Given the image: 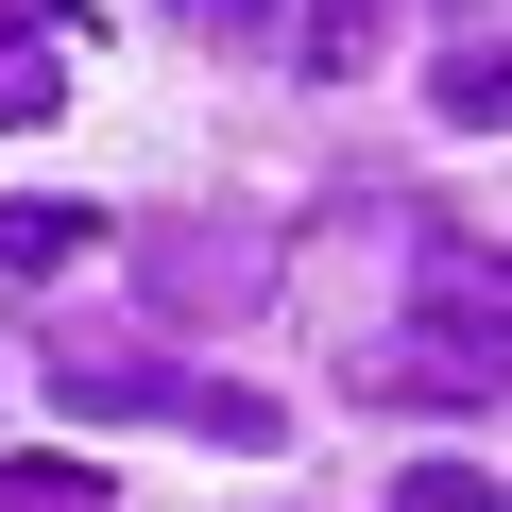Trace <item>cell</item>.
Returning a JSON list of instances; mask_svg holds the SVG:
<instances>
[{"mask_svg":"<svg viewBox=\"0 0 512 512\" xmlns=\"http://www.w3.org/2000/svg\"><path fill=\"white\" fill-rule=\"evenodd\" d=\"M52 103H69V69L35 52V18H0V137H35Z\"/></svg>","mask_w":512,"mask_h":512,"instance_id":"2","label":"cell"},{"mask_svg":"<svg viewBox=\"0 0 512 512\" xmlns=\"http://www.w3.org/2000/svg\"><path fill=\"white\" fill-rule=\"evenodd\" d=\"M376 18H393V0H308V69H359V52H376Z\"/></svg>","mask_w":512,"mask_h":512,"instance_id":"5","label":"cell"},{"mask_svg":"<svg viewBox=\"0 0 512 512\" xmlns=\"http://www.w3.org/2000/svg\"><path fill=\"white\" fill-rule=\"evenodd\" d=\"M0 18H35V35H86V0H0Z\"/></svg>","mask_w":512,"mask_h":512,"instance_id":"9","label":"cell"},{"mask_svg":"<svg viewBox=\"0 0 512 512\" xmlns=\"http://www.w3.org/2000/svg\"><path fill=\"white\" fill-rule=\"evenodd\" d=\"M427 103H444V120H461V137H478V120H495V103H512V69H495V52H444V86H427Z\"/></svg>","mask_w":512,"mask_h":512,"instance_id":"6","label":"cell"},{"mask_svg":"<svg viewBox=\"0 0 512 512\" xmlns=\"http://www.w3.org/2000/svg\"><path fill=\"white\" fill-rule=\"evenodd\" d=\"M0 512H103V461H18V478H0Z\"/></svg>","mask_w":512,"mask_h":512,"instance_id":"4","label":"cell"},{"mask_svg":"<svg viewBox=\"0 0 512 512\" xmlns=\"http://www.w3.org/2000/svg\"><path fill=\"white\" fill-rule=\"evenodd\" d=\"M410 325H427V376H495V274L444 239L427 256V291H410Z\"/></svg>","mask_w":512,"mask_h":512,"instance_id":"1","label":"cell"},{"mask_svg":"<svg viewBox=\"0 0 512 512\" xmlns=\"http://www.w3.org/2000/svg\"><path fill=\"white\" fill-rule=\"evenodd\" d=\"M103 222L86 205H0V274H52V256H86Z\"/></svg>","mask_w":512,"mask_h":512,"instance_id":"3","label":"cell"},{"mask_svg":"<svg viewBox=\"0 0 512 512\" xmlns=\"http://www.w3.org/2000/svg\"><path fill=\"white\" fill-rule=\"evenodd\" d=\"M393 512H495V478H478V461H410V478H393Z\"/></svg>","mask_w":512,"mask_h":512,"instance_id":"7","label":"cell"},{"mask_svg":"<svg viewBox=\"0 0 512 512\" xmlns=\"http://www.w3.org/2000/svg\"><path fill=\"white\" fill-rule=\"evenodd\" d=\"M188 35H222V52H239V35H274V0H188Z\"/></svg>","mask_w":512,"mask_h":512,"instance_id":"8","label":"cell"}]
</instances>
